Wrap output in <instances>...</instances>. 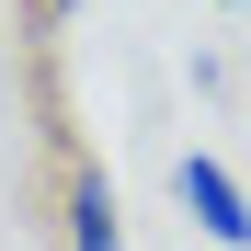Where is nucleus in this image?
Returning a JSON list of instances; mask_svg holds the SVG:
<instances>
[{
    "instance_id": "nucleus-4",
    "label": "nucleus",
    "mask_w": 251,
    "mask_h": 251,
    "mask_svg": "<svg viewBox=\"0 0 251 251\" xmlns=\"http://www.w3.org/2000/svg\"><path fill=\"white\" fill-rule=\"evenodd\" d=\"M217 12H251V0H217Z\"/></svg>"
},
{
    "instance_id": "nucleus-1",
    "label": "nucleus",
    "mask_w": 251,
    "mask_h": 251,
    "mask_svg": "<svg viewBox=\"0 0 251 251\" xmlns=\"http://www.w3.org/2000/svg\"><path fill=\"white\" fill-rule=\"evenodd\" d=\"M172 194H183V217L217 240V251H251V194H240V172H228L217 149H183L172 160Z\"/></svg>"
},
{
    "instance_id": "nucleus-3",
    "label": "nucleus",
    "mask_w": 251,
    "mask_h": 251,
    "mask_svg": "<svg viewBox=\"0 0 251 251\" xmlns=\"http://www.w3.org/2000/svg\"><path fill=\"white\" fill-rule=\"evenodd\" d=\"M34 12H46V23H69V12H80V0H34Z\"/></svg>"
},
{
    "instance_id": "nucleus-2",
    "label": "nucleus",
    "mask_w": 251,
    "mask_h": 251,
    "mask_svg": "<svg viewBox=\"0 0 251 251\" xmlns=\"http://www.w3.org/2000/svg\"><path fill=\"white\" fill-rule=\"evenodd\" d=\"M69 251H126V217H114V183L103 172L69 183Z\"/></svg>"
}]
</instances>
